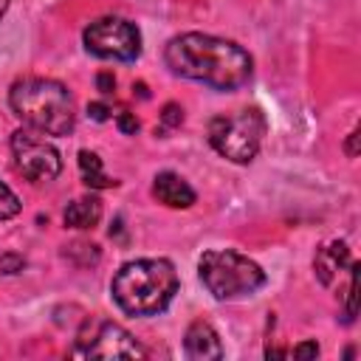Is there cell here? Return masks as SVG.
Segmentation results:
<instances>
[{"instance_id":"obj_1","label":"cell","mask_w":361,"mask_h":361,"mask_svg":"<svg viewBox=\"0 0 361 361\" xmlns=\"http://www.w3.org/2000/svg\"><path fill=\"white\" fill-rule=\"evenodd\" d=\"M164 59L172 73L203 82L214 90H234L251 79V56L231 39L212 34H180L166 42Z\"/></svg>"},{"instance_id":"obj_2","label":"cell","mask_w":361,"mask_h":361,"mask_svg":"<svg viewBox=\"0 0 361 361\" xmlns=\"http://www.w3.org/2000/svg\"><path fill=\"white\" fill-rule=\"evenodd\" d=\"M110 293L124 313L155 316L178 293V271L169 259H133L116 271Z\"/></svg>"},{"instance_id":"obj_3","label":"cell","mask_w":361,"mask_h":361,"mask_svg":"<svg viewBox=\"0 0 361 361\" xmlns=\"http://www.w3.org/2000/svg\"><path fill=\"white\" fill-rule=\"evenodd\" d=\"M8 104L14 116L45 135H68L76 124V104L71 90L56 79L25 76L11 85Z\"/></svg>"},{"instance_id":"obj_4","label":"cell","mask_w":361,"mask_h":361,"mask_svg":"<svg viewBox=\"0 0 361 361\" xmlns=\"http://www.w3.org/2000/svg\"><path fill=\"white\" fill-rule=\"evenodd\" d=\"M197 274L214 299L251 296L254 290H259L265 285V271L254 259H248L237 251H228V248L206 251L197 262Z\"/></svg>"},{"instance_id":"obj_5","label":"cell","mask_w":361,"mask_h":361,"mask_svg":"<svg viewBox=\"0 0 361 361\" xmlns=\"http://www.w3.org/2000/svg\"><path fill=\"white\" fill-rule=\"evenodd\" d=\"M268 124L265 116L251 107V110H237V113H220L209 121V144L228 161L234 164H248L265 135Z\"/></svg>"},{"instance_id":"obj_6","label":"cell","mask_w":361,"mask_h":361,"mask_svg":"<svg viewBox=\"0 0 361 361\" xmlns=\"http://www.w3.org/2000/svg\"><path fill=\"white\" fill-rule=\"evenodd\" d=\"M82 39H85L87 54L102 56V59L133 62L141 54V34L124 17H99V20H93L85 28Z\"/></svg>"},{"instance_id":"obj_7","label":"cell","mask_w":361,"mask_h":361,"mask_svg":"<svg viewBox=\"0 0 361 361\" xmlns=\"http://www.w3.org/2000/svg\"><path fill=\"white\" fill-rule=\"evenodd\" d=\"M76 358H144V347L116 322L90 319L76 336Z\"/></svg>"},{"instance_id":"obj_8","label":"cell","mask_w":361,"mask_h":361,"mask_svg":"<svg viewBox=\"0 0 361 361\" xmlns=\"http://www.w3.org/2000/svg\"><path fill=\"white\" fill-rule=\"evenodd\" d=\"M45 133L34 130V127H23L11 135V152H14V164L17 169L34 180V183H42V180H54L59 172H62V158L56 152V147L51 141L42 138Z\"/></svg>"},{"instance_id":"obj_9","label":"cell","mask_w":361,"mask_h":361,"mask_svg":"<svg viewBox=\"0 0 361 361\" xmlns=\"http://www.w3.org/2000/svg\"><path fill=\"white\" fill-rule=\"evenodd\" d=\"M183 350H186V355L195 358V361H217V358H223L220 336H217V330H214L209 322H203V319H197V322L189 324V330H186V336H183Z\"/></svg>"},{"instance_id":"obj_10","label":"cell","mask_w":361,"mask_h":361,"mask_svg":"<svg viewBox=\"0 0 361 361\" xmlns=\"http://www.w3.org/2000/svg\"><path fill=\"white\" fill-rule=\"evenodd\" d=\"M350 262H353V257H350L347 243H344V240H333V243H327V245H322V248L316 251L313 268H316L319 282L330 288V285L338 279V274H341L344 268H350Z\"/></svg>"},{"instance_id":"obj_11","label":"cell","mask_w":361,"mask_h":361,"mask_svg":"<svg viewBox=\"0 0 361 361\" xmlns=\"http://www.w3.org/2000/svg\"><path fill=\"white\" fill-rule=\"evenodd\" d=\"M152 195L169 209H189L195 203V189L175 172H158L152 183Z\"/></svg>"},{"instance_id":"obj_12","label":"cell","mask_w":361,"mask_h":361,"mask_svg":"<svg viewBox=\"0 0 361 361\" xmlns=\"http://www.w3.org/2000/svg\"><path fill=\"white\" fill-rule=\"evenodd\" d=\"M62 217H65L68 228H93L99 223V217H102V200L93 197V195L76 197L73 203H68Z\"/></svg>"},{"instance_id":"obj_13","label":"cell","mask_w":361,"mask_h":361,"mask_svg":"<svg viewBox=\"0 0 361 361\" xmlns=\"http://www.w3.org/2000/svg\"><path fill=\"white\" fill-rule=\"evenodd\" d=\"M79 169H82V180H85L90 189H110V186L118 183V180H113V178L104 175L102 158H99L96 152H90V149H82V152H79Z\"/></svg>"},{"instance_id":"obj_14","label":"cell","mask_w":361,"mask_h":361,"mask_svg":"<svg viewBox=\"0 0 361 361\" xmlns=\"http://www.w3.org/2000/svg\"><path fill=\"white\" fill-rule=\"evenodd\" d=\"M358 262H350V285H347V293H344V322H353L355 313H358Z\"/></svg>"},{"instance_id":"obj_15","label":"cell","mask_w":361,"mask_h":361,"mask_svg":"<svg viewBox=\"0 0 361 361\" xmlns=\"http://www.w3.org/2000/svg\"><path fill=\"white\" fill-rule=\"evenodd\" d=\"M17 212H20V200H17V195L0 180V220L14 217Z\"/></svg>"},{"instance_id":"obj_16","label":"cell","mask_w":361,"mask_h":361,"mask_svg":"<svg viewBox=\"0 0 361 361\" xmlns=\"http://www.w3.org/2000/svg\"><path fill=\"white\" fill-rule=\"evenodd\" d=\"M161 124L164 127H180L183 124V110H180V104H175V102H169V104H164V113H161Z\"/></svg>"},{"instance_id":"obj_17","label":"cell","mask_w":361,"mask_h":361,"mask_svg":"<svg viewBox=\"0 0 361 361\" xmlns=\"http://www.w3.org/2000/svg\"><path fill=\"white\" fill-rule=\"evenodd\" d=\"M25 268V259L20 254H3L0 257V271L3 274H20Z\"/></svg>"},{"instance_id":"obj_18","label":"cell","mask_w":361,"mask_h":361,"mask_svg":"<svg viewBox=\"0 0 361 361\" xmlns=\"http://www.w3.org/2000/svg\"><path fill=\"white\" fill-rule=\"evenodd\" d=\"M116 124H118V130H121L124 135L138 133V118H135L133 113H118V116H116Z\"/></svg>"},{"instance_id":"obj_19","label":"cell","mask_w":361,"mask_h":361,"mask_svg":"<svg viewBox=\"0 0 361 361\" xmlns=\"http://www.w3.org/2000/svg\"><path fill=\"white\" fill-rule=\"evenodd\" d=\"M96 87H99L104 96H110V93L116 90V76H113V73H107V71H102V73L96 76Z\"/></svg>"},{"instance_id":"obj_20","label":"cell","mask_w":361,"mask_h":361,"mask_svg":"<svg viewBox=\"0 0 361 361\" xmlns=\"http://www.w3.org/2000/svg\"><path fill=\"white\" fill-rule=\"evenodd\" d=\"M87 116H90L93 121H107V118H110V110H107V104L93 102V104H87Z\"/></svg>"},{"instance_id":"obj_21","label":"cell","mask_w":361,"mask_h":361,"mask_svg":"<svg viewBox=\"0 0 361 361\" xmlns=\"http://www.w3.org/2000/svg\"><path fill=\"white\" fill-rule=\"evenodd\" d=\"M293 355H296V358H310V355H319V344H316V341H305V344L293 347Z\"/></svg>"},{"instance_id":"obj_22","label":"cell","mask_w":361,"mask_h":361,"mask_svg":"<svg viewBox=\"0 0 361 361\" xmlns=\"http://www.w3.org/2000/svg\"><path fill=\"white\" fill-rule=\"evenodd\" d=\"M355 141H358V130H353V133H350V138H347V147H344V149H347V155H355V152H358V149H355Z\"/></svg>"},{"instance_id":"obj_23","label":"cell","mask_w":361,"mask_h":361,"mask_svg":"<svg viewBox=\"0 0 361 361\" xmlns=\"http://www.w3.org/2000/svg\"><path fill=\"white\" fill-rule=\"evenodd\" d=\"M8 3H11V0H0V17L6 14V8H8Z\"/></svg>"}]
</instances>
